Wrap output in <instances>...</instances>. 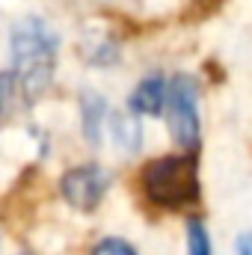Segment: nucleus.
I'll list each match as a JSON object with an SVG mask.
<instances>
[{
	"label": "nucleus",
	"mask_w": 252,
	"mask_h": 255,
	"mask_svg": "<svg viewBox=\"0 0 252 255\" xmlns=\"http://www.w3.org/2000/svg\"><path fill=\"white\" fill-rule=\"evenodd\" d=\"M9 48H12V71L18 74L24 92L30 98H39L54 77L57 48H60L57 33L42 18L27 15L12 27Z\"/></svg>",
	"instance_id": "f257e3e1"
},
{
	"label": "nucleus",
	"mask_w": 252,
	"mask_h": 255,
	"mask_svg": "<svg viewBox=\"0 0 252 255\" xmlns=\"http://www.w3.org/2000/svg\"><path fill=\"white\" fill-rule=\"evenodd\" d=\"M142 193L151 205L178 211L199 202V160L193 151L154 157L142 166Z\"/></svg>",
	"instance_id": "f03ea898"
},
{
	"label": "nucleus",
	"mask_w": 252,
	"mask_h": 255,
	"mask_svg": "<svg viewBox=\"0 0 252 255\" xmlns=\"http://www.w3.org/2000/svg\"><path fill=\"white\" fill-rule=\"evenodd\" d=\"M166 128L178 148L193 151L199 145V86L190 74H175L166 86Z\"/></svg>",
	"instance_id": "7ed1b4c3"
},
{
	"label": "nucleus",
	"mask_w": 252,
	"mask_h": 255,
	"mask_svg": "<svg viewBox=\"0 0 252 255\" xmlns=\"http://www.w3.org/2000/svg\"><path fill=\"white\" fill-rule=\"evenodd\" d=\"M107 187H110V175L98 163H80L68 169L60 181V193L74 211H95Z\"/></svg>",
	"instance_id": "20e7f679"
},
{
	"label": "nucleus",
	"mask_w": 252,
	"mask_h": 255,
	"mask_svg": "<svg viewBox=\"0 0 252 255\" xmlns=\"http://www.w3.org/2000/svg\"><path fill=\"white\" fill-rule=\"evenodd\" d=\"M166 86H169V80L160 74L142 77L127 98V110L136 116H160L166 107Z\"/></svg>",
	"instance_id": "39448f33"
},
{
	"label": "nucleus",
	"mask_w": 252,
	"mask_h": 255,
	"mask_svg": "<svg viewBox=\"0 0 252 255\" xmlns=\"http://www.w3.org/2000/svg\"><path fill=\"white\" fill-rule=\"evenodd\" d=\"M104 116H107V101L101 92L95 89H83L80 92V125H83V136L89 145L101 142V128H104Z\"/></svg>",
	"instance_id": "423d86ee"
},
{
	"label": "nucleus",
	"mask_w": 252,
	"mask_h": 255,
	"mask_svg": "<svg viewBox=\"0 0 252 255\" xmlns=\"http://www.w3.org/2000/svg\"><path fill=\"white\" fill-rule=\"evenodd\" d=\"M110 133L116 148H122L125 154H136L142 145V128H139V116L136 113H116L110 116Z\"/></svg>",
	"instance_id": "0eeeda50"
},
{
	"label": "nucleus",
	"mask_w": 252,
	"mask_h": 255,
	"mask_svg": "<svg viewBox=\"0 0 252 255\" xmlns=\"http://www.w3.org/2000/svg\"><path fill=\"white\" fill-rule=\"evenodd\" d=\"M27 101H30V95L24 92L18 74H15L12 68L3 71V74H0V119H12Z\"/></svg>",
	"instance_id": "6e6552de"
},
{
	"label": "nucleus",
	"mask_w": 252,
	"mask_h": 255,
	"mask_svg": "<svg viewBox=\"0 0 252 255\" xmlns=\"http://www.w3.org/2000/svg\"><path fill=\"white\" fill-rule=\"evenodd\" d=\"M187 255H214L211 250V235L202 220H187Z\"/></svg>",
	"instance_id": "1a4fd4ad"
},
{
	"label": "nucleus",
	"mask_w": 252,
	"mask_h": 255,
	"mask_svg": "<svg viewBox=\"0 0 252 255\" xmlns=\"http://www.w3.org/2000/svg\"><path fill=\"white\" fill-rule=\"evenodd\" d=\"M89 255H136V250L127 241H122V238H104V241H98L92 247Z\"/></svg>",
	"instance_id": "9d476101"
},
{
	"label": "nucleus",
	"mask_w": 252,
	"mask_h": 255,
	"mask_svg": "<svg viewBox=\"0 0 252 255\" xmlns=\"http://www.w3.org/2000/svg\"><path fill=\"white\" fill-rule=\"evenodd\" d=\"M235 255H252V232H244L235 241Z\"/></svg>",
	"instance_id": "9b49d317"
},
{
	"label": "nucleus",
	"mask_w": 252,
	"mask_h": 255,
	"mask_svg": "<svg viewBox=\"0 0 252 255\" xmlns=\"http://www.w3.org/2000/svg\"><path fill=\"white\" fill-rule=\"evenodd\" d=\"M21 255H33V253H21Z\"/></svg>",
	"instance_id": "f8f14e48"
}]
</instances>
